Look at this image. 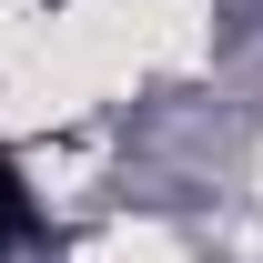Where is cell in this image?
Masks as SVG:
<instances>
[{
    "label": "cell",
    "instance_id": "6da1fadb",
    "mask_svg": "<svg viewBox=\"0 0 263 263\" xmlns=\"http://www.w3.org/2000/svg\"><path fill=\"white\" fill-rule=\"evenodd\" d=\"M0 233L21 243V233H41V202H31V182H21V162L0 152Z\"/></svg>",
    "mask_w": 263,
    "mask_h": 263
}]
</instances>
